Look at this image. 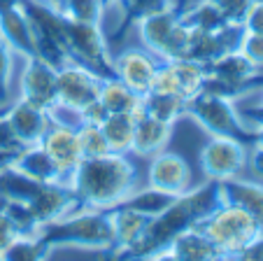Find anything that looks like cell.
Here are the masks:
<instances>
[{
	"instance_id": "8",
	"label": "cell",
	"mask_w": 263,
	"mask_h": 261,
	"mask_svg": "<svg viewBox=\"0 0 263 261\" xmlns=\"http://www.w3.org/2000/svg\"><path fill=\"white\" fill-rule=\"evenodd\" d=\"M247 147L249 145L231 135H210L198 154L203 175L214 182L240 178L247 168Z\"/></svg>"
},
{
	"instance_id": "29",
	"label": "cell",
	"mask_w": 263,
	"mask_h": 261,
	"mask_svg": "<svg viewBox=\"0 0 263 261\" xmlns=\"http://www.w3.org/2000/svg\"><path fill=\"white\" fill-rule=\"evenodd\" d=\"M65 19L86 21L103 26V14L107 12V0H54Z\"/></svg>"
},
{
	"instance_id": "20",
	"label": "cell",
	"mask_w": 263,
	"mask_h": 261,
	"mask_svg": "<svg viewBox=\"0 0 263 261\" xmlns=\"http://www.w3.org/2000/svg\"><path fill=\"white\" fill-rule=\"evenodd\" d=\"M170 138H173V124L159 121V119L149 117V114H140L135 119V133H133V147L130 152L138 156H154L156 152L168 147Z\"/></svg>"
},
{
	"instance_id": "6",
	"label": "cell",
	"mask_w": 263,
	"mask_h": 261,
	"mask_svg": "<svg viewBox=\"0 0 263 261\" xmlns=\"http://www.w3.org/2000/svg\"><path fill=\"white\" fill-rule=\"evenodd\" d=\"M186 114L210 135H231L242 140L245 145H252L254 140V128L245 124L242 114L235 108V100L221 98L203 89L186 103Z\"/></svg>"
},
{
	"instance_id": "39",
	"label": "cell",
	"mask_w": 263,
	"mask_h": 261,
	"mask_svg": "<svg viewBox=\"0 0 263 261\" xmlns=\"http://www.w3.org/2000/svg\"><path fill=\"white\" fill-rule=\"evenodd\" d=\"M16 238H19L16 227L10 222V217H7L5 212H0V256H3V252H5Z\"/></svg>"
},
{
	"instance_id": "2",
	"label": "cell",
	"mask_w": 263,
	"mask_h": 261,
	"mask_svg": "<svg viewBox=\"0 0 263 261\" xmlns=\"http://www.w3.org/2000/svg\"><path fill=\"white\" fill-rule=\"evenodd\" d=\"M70 187L74 189L82 207L109 210L140 187L138 170L128 154H103L96 159H82L70 175Z\"/></svg>"
},
{
	"instance_id": "19",
	"label": "cell",
	"mask_w": 263,
	"mask_h": 261,
	"mask_svg": "<svg viewBox=\"0 0 263 261\" xmlns=\"http://www.w3.org/2000/svg\"><path fill=\"white\" fill-rule=\"evenodd\" d=\"M107 212L112 217V229H115V247L107 252L109 256H117L119 252L135 245L144 236L149 222H152L149 215H142L138 210H128V207H109Z\"/></svg>"
},
{
	"instance_id": "10",
	"label": "cell",
	"mask_w": 263,
	"mask_h": 261,
	"mask_svg": "<svg viewBox=\"0 0 263 261\" xmlns=\"http://www.w3.org/2000/svg\"><path fill=\"white\" fill-rule=\"evenodd\" d=\"M16 98L35 105L40 110H49L56 103V68L42 61L40 56H26L19 79Z\"/></svg>"
},
{
	"instance_id": "28",
	"label": "cell",
	"mask_w": 263,
	"mask_h": 261,
	"mask_svg": "<svg viewBox=\"0 0 263 261\" xmlns=\"http://www.w3.org/2000/svg\"><path fill=\"white\" fill-rule=\"evenodd\" d=\"M175 3L173 0H126L124 10H121V24L119 28L115 30V40H121V35L135 26L140 19L149 14H156V12H163V10H170Z\"/></svg>"
},
{
	"instance_id": "26",
	"label": "cell",
	"mask_w": 263,
	"mask_h": 261,
	"mask_svg": "<svg viewBox=\"0 0 263 261\" xmlns=\"http://www.w3.org/2000/svg\"><path fill=\"white\" fill-rule=\"evenodd\" d=\"M173 65V73L177 77V86H179V96L184 100H191L196 94H200L208 82V73H205V65L196 63L189 59H177L170 61Z\"/></svg>"
},
{
	"instance_id": "23",
	"label": "cell",
	"mask_w": 263,
	"mask_h": 261,
	"mask_svg": "<svg viewBox=\"0 0 263 261\" xmlns=\"http://www.w3.org/2000/svg\"><path fill=\"white\" fill-rule=\"evenodd\" d=\"M186 103L189 100L179 98L173 94H159V91H147L142 96V110L144 114L159 119L165 124H177L182 117H186Z\"/></svg>"
},
{
	"instance_id": "1",
	"label": "cell",
	"mask_w": 263,
	"mask_h": 261,
	"mask_svg": "<svg viewBox=\"0 0 263 261\" xmlns=\"http://www.w3.org/2000/svg\"><path fill=\"white\" fill-rule=\"evenodd\" d=\"M221 205L219 182L208 180L205 184L186 189L184 194L173 198L165 210L152 217L144 236L128 250L119 252V259H159L161 252L175 240L182 231L198 227L212 210Z\"/></svg>"
},
{
	"instance_id": "33",
	"label": "cell",
	"mask_w": 263,
	"mask_h": 261,
	"mask_svg": "<svg viewBox=\"0 0 263 261\" xmlns=\"http://www.w3.org/2000/svg\"><path fill=\"white\" fill-rule=\"evenodd\" d=\"M12 70H14V51L5 40L0 38V108L7 105V100H10Z\"/></svg>"
},
{
	"instance_id": "12",
	"label": "cell",
	"mask_w": 263,
	"mask_h": 261,
	"mask_svg": "<svg viewBox=\"0 0 263 261\" xmlns=\"http://www.w3.org/2000/svg\"><path fill=\"white\" fill-rule=\"evenodd\" d=\"M156 68H159V59L149 54L144 47H126L115 56V77L140 96L152 91Z\"/></svg>"
},
{
	"instance_id": "35",
	"label": "cell",
	"mask_w": 263,
	"mask_h": 261,
	"mask_svg": "<svg viewBox=\"0 0 263 261\" xmlns=\"http://www.w3.org/2000/svg\"><path fill=\"white\" fill-rule=\"evenodd\" d=\"M210 3L217 5V10L221 12L223 19L231 26H242V19L254 0H210Z\"/></svg>"
},
{
	"instance_id": "14",
	"label": "cell",
	"mask_w": 263,
	"mask_h": 261,
	"mask_svg": "<svg viewBox=\"0 0 263 261\" xmlns=\"http://www.w3.org/2000/svg\"><path fill=\"white\" fill-rule=\"evenodd\" d=\"M42 149L49 154V159L54 161V166L59 168L61 178L68 182L72 170L80 166L82 156V147H80V135L77 128L65 126V124H51L47 128V133L40 140Z\"/></svg>"
},
{
	"instance_id": "4",
	"label": "cell",
	"mask_w": 263,
	"mask_h": 261,
	"mask_svg": "<svg viewBox=\"0 0 263 261\" xmlns=\"http://www.w3.org/2000/svg\"><path fill=\"white\" fill-rule=\"evenodd\" d=\"M221 256H240L249 245L263 238V224L238 205H219L198 224Z\"/></svg>"
},
{
	"instance_id": "41",
	"label": "cell",
	"mask_w": 263,
	"mask_h": 261,
	"mask_svg": "<svg viewBox=\"0 0 263 261\" xmlns=\"http://www.w3.org/2000/svg\"><path fill=\"white\" fill-rule=\"evenodd\" d=\"M16 154H19V149H14V152H5V149H0V170L10 168L12 163H14Z\"/></svg>"
},
{
	"instance_id": "24",
	"label": "cell",
	"mask_w": 263,
	"mask_h": 261,
	"mask_svg": "<svg viewBox=\"0 0 263 261\" xmlns=\"http://www.w3.org/2000/svg\"><path fill=\"white\" fill-rule=\"evenodd\" d=\"M105 133V140L109 145V152L115 154H130L133 147V133H135V117L124 112L107 114L103 124H100Z\"/></svg>"
},
{
	"instance_id": "9",
	"label": "cell",
	"mask_w": 263,
	"mask_h": 261,
	"mask_svg": "<svg viewBox=\"0 0 263 261\" xmlns=\"http://www.w3.org/2000/svg\"><path fill=\"white\" fill-rule=\"evenodd\" d=\"M100 77L86 70L84 65L68 61L56 68V103L82 110L86 103L98 98Z\"/></svg>"
},
{
	"instance_id": "5",
	"label": "cell",
	"mask_w": 263,
	"mask_h": 261,
	"mask_svg": "<svg viewBox=\"0 0 263 261\" xmlns=\"http://www.w3.org/2000/svg\"><path fill=\"white\" fill-rule=\"evenodd\" d=\"M182 3H175L170 10L149 14L135 24L142 47L159 61L186 59L189 26L182 21Z\"/></svg>"
},
{
	"instance_id": "30",
	"label": "cell",
	"mask_w": 263,
	"mask_h": 261,
	"mask_svg": "<svg viewBox=\"0 0 263 261\" xmlns=\"http://www.w3.org/2000/svg\"><path fill=\"white\" fill-rule=\"evenodd\" d=\"M51 254V250L40 240V236H19L0 259L5 261H37V259H47Z\"/></svg>"
},
{
	"instance_id": "34",
	"label": "cell",
	"mask_w": 263,
	"mask_h": 261,
	"mask_svg": "<svg viewBox=\"0 0 263 261\" xmlns=\"http://www.w3.org/2000/svg\"><path fill=\"white\" fill-rule=\"evenodd\" d=\"M238 49L242 51L258 70H263V33H247V30H242Z\"/></svg>"
},
{
	"instance_id": "32",
	"label": "cell",
	"mask_w": 263,
	"mask_h": 261,
	"mask_svg": "<svg viewBox=\"0 0 263 261\" xmlns=\"http://www.w3.org/2000/svg\"><path fill=\"white\" fill-rule=\"evenodd\" d=\"M5 215L10 217V222L16 227L19 236H35L40 231V222L33 215V210L28 207V203L24 201H10L5 207Z\"/></svg>"
},
{
	"instance_id": "27",
	"label": "cell",
	"mask_w": 263,
	"mask_h": 261,
	"mask_svg": "<svg viewBox=\"0 0 263 261\" xmlns=\"http://www.w3.org/2000/svg\"><path fill=\"white\" fill-rule=\"evenodd\" d=\"M173 198L175 196L163 194V192H159V189L147 184L144 189H135L130 196H126L124 201L112 205V207H128V210H138V212H142V215L154 217V215H159L161 210H165V207L173 203Z\"/></svg>"
},
{
	"instance_id": "43",
	"label": "cell",
	"mask_w": 263,
	"mask_h": 261,
	"mask_svg": "<svg viewBox=\"0 0 263 261\" xmlns=\"http://www.w3.org/2000/svg\"><path fill=\"white\" fill-rule=\"evenodd\" d=\"M258 94H261V105H263V82H261V86H258Z\"/></svg>"
},
{
	"instance_id": "25",
	"label": "cell",
	"mask_w": 263,
	"mask_h": 261,
	"mask_svg": "<svg viewBox=\"0 0 263 261\" xmlns=\"http://www.w3.org/2000/svg\"><path fill=\"white\" fill-rule=\"evenodd\" d=\"M182 21L189 28H200V30H212V33H219V30L229 28V21L223 19V14L217 10L214 3L210 0H198L194 5H184L182 7Z\"/></svg>"
},
{
	"instance_id": "40",
	"label": "cell",
	"mask_w": 263,
	"mask_h": 261,
	"mask_svg": "<svg viewBox=\"0 0 263 261\" xmlns=\"http://www.w3.org/2000/svg\"><path fill=\"white\" fill-rule=\"evenodd\" d=\"M247 168L254 172V178L263 182V147L252 143L247 147Z\"/></svg>"
},
{
	"instance_id": "13",
	"label": "cell",
	"mask_w": 263,
	"mask_h": 261,
	"mask_svg": "<svg viewBox=\"0 0 263 261\" xmlns=\"http://www.w3.org/2000/svg\"><path fill=\"white\" fill-rule=\"evenodd\" d=\"M28 207L33 210V215L37 217V222L42 227V224L56 222L61 217L80 210L82 205L70 182H42L37 192L30 196Z\"/></svg>"
},
{
	"instance_id": "42",
	"label": "cell",
	"mask_w": 263,
	"mask_h": 261,
	"mask_svg": "<svg viewBox=\"0 0 263 261\" xmlns=\"http://www.w3.org/2000/svg\"><path fill=\"white\" fill-rule=\"evenodd\" d=\"M252 143H256V145H261V147H263V126L254 128V140H252Z\"/></svg>"
},
{
	"instance_id": "18",
	"label": "cell",
	"mask_w": 263,
	"mask_h": 261,
	"mask_svg": "<svg viewBox=\"0 0 263 261\" xmlns=\"http://www.w3.org/2000/svg\"><path fill=\"white\" fill-rule=\"evenodd\" d=\"M219 196L223 205H238L263 224V182L231 178L219 182Z\"/></svg>"
},
{
	"instance_id": "38",
	"label": "cell",
	"mask_w": 263,
	"mask_h": 261,
	"mask_svg": "<svg viewBox=\"0 0 263 261\" xmlns=\"http://www.w3.org/2000/svg\"><path fill=\"white\" fill-rule=\"evenodd\" d=\"M0 149H5V152L21 149V143L16 140L14 131H12L10 121H7V117H5V112H0Z\"/></svg>"
},
{
	"instance_id": "36",
	"label": "cell",
	"mask_w": 263,
	"mask_h": 261,
	"mask_svg": "<svg viewBox=\"0 0 263 261\" xmlns=\"http://www.w3.org/2000/svg\"><path fill=\"white\" fill-rule=\"evenodd\" d=\"M242 30L247 33H263V0H254L242 19Z\"/></svg>"
},
{
	"instance_id": "22",
	"label": "cell",
	"mask_w": 263,
	"mask_h": 261,
	"mask_svg": "<svg viewBox=\"0 0 263 261\" xmlns=\"http://www.w3.org/2000/svg\"><path fill=\"white\" fill-rule=\"evenodd\" d=\"M12 168H16L19 172L28 175L30 180H37V182H65L61 178L59 168L54 166V161L42 149L40 143L30 145V147H21L14 163H12Z\"/></svg>"
},
{
	"instance_id": "44",
	"label": "cell",
	"mask_w": 263,
	"mask_h": 261,
	"mask_svg": "<svg viewBox=\"0 0 263 261\" xmlns=\"http://www.w3.org/2000/svg\"><path fill=\"white\" fill-rule=\"evenodd\" d=\"M107 7H109V5H107Z\"/></svg>"
},
{
	"instance_id": "11",
	"label": "cell",
	"mask_w": 263,
	"mask_h": 261,
	"mask_svg": "<svg viewBox=\"0 0 263 261\" xmlns=\"http://www.w3.org/2000/svg\"><path fill=\"white\" fill-rule=\"evenodd\" d=\"M147 184L163 194H170V196L184 194L191 184V170L186 159L177 152H168V149H161L154 156H149Z\"/></svg>"
},
{
	"instance_id": "31",
	"label": "cell",
	"mask_w": 263,
	"mask_h": 261,
	"mask_svg": "<svg viewBox=\"0 0 263 261\" xmlns=\"http://www.w3.org/2000/svg\"><path fill=\"white\" fill-rule=\"evenodd\" d=\"M77 135H80V147L84 159H96L103 156V154H109V145L105 140L100 124H82L77 128Z\"/></svg>"
},
{
	"instance_id": "21",
	"label": "cell",
	"mask_w": 263,
	"mask_h": 261,
	"mask_svg": "<svg viewBox=\"0 0 263 261\" xmlns=\"http://www.w3.org/2000/svg\"><path fill=\"white\" fill-rule=\"evenodd\" d=\"M98 100L105 105L109 114L124 112L138 119L140 114H144L142 110V96L135 94L133 89H128L121 79L117 77H103L100 79V89H98Z\"/></svg>"
},
{
	"instance_id": "15",
	"label": "cell",
	"mask_w": 263,
	"mask_h": 261,
	"mask_svg": "<svg viewBox=\"0 0 263 261\" xmlns=\"http://www.w3.org/2000/svg\"><path fill=\"white\" fill-rule=\"evenodd\" d=\"M0 38L12 47L14 54H21L24 59L35 56L33 28L19 0H0Z\"/></svg>"
},
{
	"instance_id": "17",
	"label": "cell",
	"mask_w": 263,
	"mask_h": 261,
	"mask_svg": "<svg viewBox=\"0 0 263 261\" xmlns=\"http://www.w3.org/2000/svg\"><path fill=\"white\" fill-rule=\"evenodd\" d=\"M159 259H179V261H208L223 259L221 252L214 247V242L205 236L200 227H191L182 231L163 252Z\"/></svg>"
},
{
	"instance_id": "7",
	"label": "cell",
	"mask_w": 263,
	"mask_h": 261,
	"mask_svg": "<svg viewBox=\"0 0 263 261\" xmlns=\"http://www.w3.org/2000/svg\"><path fill=\"white\" fill-rule=\"evenodd\" d=\"M65 45L70 61L84 65L100 79L115 77V56L109 54L107 38L100 24L65 19Z\"/></svg>"
},
{
	"instance_id": "16",
	"label": "cell",
	"mask_w": 263,
	"mask_h": 261,
	"mask_svg": "<svg viewBox=\"0 0 263 261\" xmlns=\"http://www.w3.org/2000/svg\"><path fill=\"white\" fill-rule=\"evenodd\" d=\"M5 117L10 121L12 131H14L16 140L21 143V147H30L37 145L42 140V135L47 133V128L51 126V119L47 110H40L35 105L26 103V100L16 98L10 108L5 110Z\"/></svg>"
},
{
	"instance_id": "37",
	"label": "cell",
	"mask_w": 263,
	"mask_h": 261,
	"mask_svg": "<svg viewBox=\"0 0 263 261\" xmlns=\"http://www.w3.org/2000/svg\"><path fill=\"white\" fill-rule=\"evenodd\" d=\"M107 110H105V105L100 103L98 98L91 100V103H86L84 108L80 110V117H82V124H103L105 119H107Z\"/></svg>"
},
{
	"instance_id": "3",
	"label": "cell",
	"mask_w": 263,
	"mask_h": 261,
	"mask_svg": "<svg viewBox=\"0 0 263 261\" xmlns=\"http://www.w3.org/2000/svg\"><path fill=\"white\" fill-rule=\"evenodd\" d=\"M37 236L51 252L56 247H82V250H100L107 254L115 247L112 217L107 210H93V207H80L56 222L42 224Z\"/></svg>"
}]
</instances>
